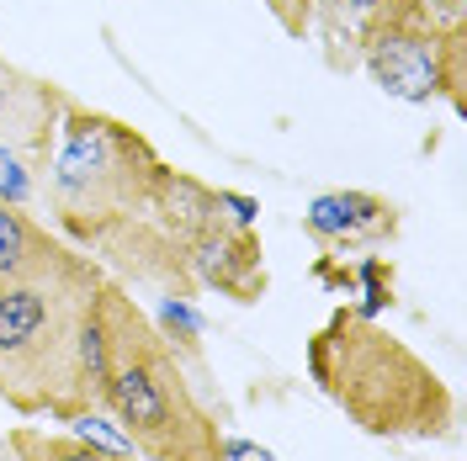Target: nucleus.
Here are the masks:
<instances>
[{"instance_id":"f3484780","label":"nucleus","mask_w":467,"mask_h":461,"mask_svg":"<svg viewBox=\"0 0 467 461\" xmlns=\"http://www.w3.org/2000/svg\"><path fill=\"white\" fill-rule=\"evenodd\" d=\"M218 212H223L229 223H239V229H255L261 202H255V197H244V191H223V186H218Z\"/></svg>"},{"instance_id":"0eeeda50","label":"nucleus","mask_w":467,"mask_h":461,"mask_svg":"<svg viewBox=\"0 0 467 461\" xmlns=\"http://www.w3.org/2000/svg\"><path fill=\"white\" fill-rule=\"evenodd\" d=\"M420 11H425V0H314L308 32L319 37L324 64L335 75H350V69H361V54L382 32L420 22Z\"/></svg>"},{"instance_id":"7ed1b4c3","label":"nucleus","mask_w":467,"mask_h":461,"mask_svg":"<svg viewBox=\"0 0 467 461\" xmlns=\"http://www.w3.org/2000/svg\"><path fill=\"white\" fill-rule=\"evenodd\" d=\"M308 376L367 435L382 440L457 435V393L436 376V366L356 308H335L308 334Z\"/></svg>"},{"instance_id":"20e7f679","label":"nucleus","mask_w":467,"mask_h":461,"mask_svg":"<svg viewBox=\"0 0 467 461\" xmlns=\"http://www.w3.org/2000/svg\"><path fill=\"white\" fill-rule=\"evenodd\" d=\"M160 170L165 159L139 128H128L122 117L90 112L80 101H64L48 154V218L58 239L90 255L117 229L149 218Z\"/></svg>"},{"instance_id":"1a4fd4ad","label":"nucleus","mask_w":467,"mask_h":461,"mask_svg":"<svg viewBox=\"0 0 467 461\" xmlns=\"http://www.w3.org/2000/svg\"><path fill=\"white\" fill-rule=\"evenodd\" d=\"M436 43L441 32H431L425 22H404V27H388L361 54V69L378 80L388 96L399 101H436Z\"/></svg>"},{"instance_id":"dca6fc26","label":"nucleus","mask_w":467,"mask_h":461,"mask_svg":"<svg viewBox=\"0 0 467 461\" xmlns=\"http://www.w3.org/2000/svg\"><path fill=\"white\" fill-rule=\"evenodd\" d=\"M265 11L276 16V27L287 37H308V22H314V0H265Z\"/></svg>"},{"instance_id":"39448f33","label":"nucleus","mask_w":467,"mask_h":461,"mask_svg":"<svg viewBox=\"0 0 467 461\" xmlns=\"http://www.w3.org/2000/svg\"><path fill=\"white\" fill-rule=\"evenodd\" d=\"M64 101L69 96L58 86L37 80V75H22L11 58L0 54V144L16 159H27V170H48Z\"/></svg>"},{"instance_id":"423d86ee","label":"nucleus","mask_w":467,"mask_h":461,"mask_svg":"<svg viewBox=\"0 0 467 461\" xmlns=\"http://www.w3.org/2000/svg\"><path fill=\"white\" fill-rule=\"evenodd\" d=\"M303 229L308 239L329 250V255H356V250H378V244H393L399 229H404V212L399 202H388L378 191H324L308 202L303 212Z\"/></svg>"},{"instance_id":"6e6552de","label":"nucleus","mask_w":467,"mask_h":461,"mask_svg":"<svg viewBox=\"0 0 467 461\" xmlns=\"http://www.w3.org/2000/svg\"><path fill=\"white\" fill-rule=\"evenodd\" d=\"M197 287L234 297V302H261L265 297V250L255 229H239L229 218H218L213 229L186 250Z\"/></svg>"},{"instance_id":"ddd939ff","label":"nucleus","mask_w":467,"mask_h":461,"mask_svg":"<svg viewBox=\"0 0 467 461\" xmlns=\"http://www.w3.org/2000/svg\"><path fill=\"white\" fill-rule=\"evenodd\" d=\"M350 276H356V287H361V308H356V313L378 318L382 308H393V265L382 255H361L350 265Z\"/></svg>"},{"instance_id":"f03ea898","label":"nucleus","mask_w":467,"mask_h":461,"mask_svg":"<svg viewBox=\"0 0 467 461\" xmlns=\"http://www.w3.org/2000/svg\"><path fill=\"white\" fill-rule=\"evenodd\" d=\"M101 282L107 271L69 239L22 276H0V398L16 414L69 425L90 408L80 387V340Z\"/></svg>"},{"instance_id":"4468645a","label":"nucleus","mask_w":467,"mask_h":461,"mask_svg":"<svg viewBox=\"0 0 467 461\" xmlns=\"http://www.w3.org/2000/svg\"><path fill=\"white\" fill-rule=\"evenodd\" d=\"M154 329L171 340L175 350H186V355H197V340H202V318L192 308V297H165L160 302V318H154Z\"/></svg>"},{"instance_id":"f257e3e1","label":"nucleus","mask_w":467,"mask_h":461,"mask_svg":"<svg viewBox=\"0 0 467 461\" xmlns=\"http://www.w3.org/2000/svg\"><path fill=\"white\" fill-rule=\"evenodd\" d=\"M96 340H101V398L144 461H223V425L192 387L181 350L154 329L122 282L96 287Z\"/></svg>"},{"instance_id":"f8f14e48","label":"nucleus","mask_w":467,"mask_h":461,"mask_svg":"<svg viewBox=\"0 0 467 461\" xmlns=\"http://www.w3.org/2000/svg\"><path fill=\"white\" fill-rule=\"evenodd\" d=\"M5 451L16 461H139V456H122V451H107V446H90L80 435L32 430V425L5 430Z\"/></svg>"},{"instance_id":"9d476101","label":"nucleus","mask_w":467,"mask_h":461,"mask_svg":"<svg viewBox=\"0 0 467 461\" xmlns=\"http://www.w3.org/2000/svg\"><path fill=\"white\" fill-rule=\"evenodd\" d=\"M223 212H218V191L207 186V180H197V175L175 170V165H165L160 170V186H154V223L171 233L175 244H197L213 223H218Z\"/></svg>"},{"instance_id":"9b49d317","label":"nucleus","mask_w":467,"mask_h":461,"mask_svg":"<svg viewBox=\"0 0 467 461\" xmlns=\"http://www.w3.org/2000/svg\"><path fill=\"white\" fill-rule=\"evenodd\" d=\"M54 250H58V233L48 223H37L27 207L0 197V276H22Z\"/></svg>"},{"instance_id":"2eb2a0df","label":"nucleus","mask_w":467,"mask_h":461,"mask_svg":"<svg viewBox=\"0 0 467 461\" xmlns=\"http://www.w3.org/2000/svg\"><path fill=\"white\" fill-rule=\"evenodd\" d=\"M0 197H5V202H16V207L32 202V170L5 144H0Z\"/></svg>"}]
</instances>
